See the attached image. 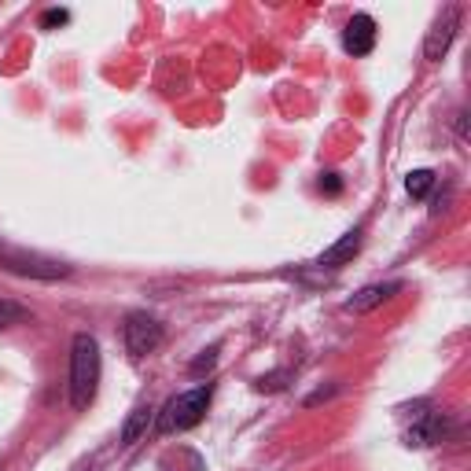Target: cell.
<instances>
[{
	"mask_svg": "<svg viewBox=\"0 0 471 471\" xmlns=\"http://www.w3.org/2000/svg\"><path fill=\"white\" fill-rule=\"evenodd\" d=\"M99 368H104V361H99V343L96 335L89 331H78L74 343H71V406L78 413H85L92 406L96 398V387H99Z\"/></svg>",
	"mask_w": 471,
	"mask_h": 471,
	"instance_id": "obj_1",
	"label": "cell"
},
{
	"mask_svg": "<svg viewBox=\"0 0 471 471\" xmlns=\"http://www.w3.org/2000/svg\"><path fill=\"white\" fill-rule=\"evenodd\" d=\"M210 398H214V383H199L184 394H174L158 413V434H177V431L195 427L199 420H203Z\"/></svg>",
	"mask_w": 471,
	"mask_h": 471,
	"instance_id": "obj_2",
	"label": "cell"
},
{
	"mask_svg": "<svg viewBox=\"0 0 471 471\" xmlns=\"http://www.w3.org/2000/svg\"><path fill=\"white\" fill-rule=\"evenodd\" d=\"M122 339L133 357H148L162 347V324L151 313H129L122 324Z\"/></svg>",
	"mask_w": 471,
	"mask_h": 471,
	"instance_id": "obj_3",
	"label": "cell"
},
{
	"mask_svg": "<svg viewBox=\"0 0 471 471\" xmlns=\"http://www.w3.org/2000/svg\"><path fill=\"white\" fill-rule=\"evenodd\" d=\"M457 30H460V8L450 4V8H442V15L434 19V26H431V33H427V41H424V59H427V63H439V59L450 52V45H453V38H457Z\"/></svg>",
	"mask_w": 471,
	"mask_h": 471,
	"instance_id": "obj_4",
	"label": "cell"
},
{
	"mask_svg": "<svg viewBox=\"0 0 471 471\" xmlns=\"http://www.w3.org/2000/svg\"><path fill=\"white\" fill-rule=\"evenodd\" d=\"M343 48L350 56H368L376 48V19L373 15H354L343 30Z\"/></svg>",
	"mask_w": 471,
	"mask_h": 471,
	"instance_id": "obj_5",
	"label": "cell"
},
{
	"mask_svg": "<svg viewBox=\"0 0 471 471\" xmlns=\"http://www.w3.org/2000/svg\"><path fill=\"white\" fill-rule=\"evenodd\" d=\"M401 291V280H387V284H364L354 298H347V313H373L376 306H383L387 298H394Z\"/></svg>",
	"mask_w": 471,
	"mask_h": 471,
	"instance_id": "obj_6",
	"label": "cell"
},
{
	"mask_svg": "<svg viewBox=\"0 0 471 471\" xmlns=\"http://www.w3.org/2000/svg\"><path fill=\"white\" fill-rule=\"evenodd\" d=\"M361 244H364V232H361V228H350L347 236H339V240H335V244L317 258V265H321V269H339V265H347V261L361 251Z\"/></svg>",
	"mask_w": 471,
	"mask_h": 471,
	"instance_id": "obj_7",
	"label": "cell"
},
{
	"mask_svg": "<svg viewBox=\"0 0 471 471\" xmlns=\"http://www.w3.org/2000/svg\"><path fill=\"white\" fill-rule=\"evenodd\" d=\"M8 269L19 277H38V280H63L71 277L66 265H56V261H38V258H8Z\"/></svg>",
	"mask_w": 471,
	"mask_h": 471,
	"instance_id": "obj_8",
	"label": "cell"
},
{
	"mask_svg": "<svg viewBox=\"0 0 471 471\" xmlns=\"http://www.w3.org/2000/svg\"><path fill=\"white\" fill-rule=\"evenodd\" d=\"M151 420H155V409L151 406H137L129 413V420L122 424V434H118V442L122 446H137L144 434H148V427H151Z\"/></svg>",
	"mask_w": 471,
	"mask_h": 471,
	"instance_id": "obj_9",
	"label": "cell"
},
{
	"mask_svg": "<svg viewBox=\"0 0 471 471\" xmlns=\"http://www.w3.org/2000/svg\"><path fill=\"white\" fill-rule=\"evenodd\" d=\"M431 188H434V174H431V170H413V174L406 177V192H409L413 199H424Z\"/></svg>",
	"mask_w": 471,
	"mask_h": 471,
	"instance_id": "obj_10",
	"label": "cell"
},
{
	"mask_svg": "<svg viewBox=\"0 0 471 471\" xmlns=\"http://www.w3.org/2000/svg\"><path fill=\"white\" fill-rule=\"evenodd\" d=\"M19 321H26V310L19 306V302H12V298H0V331L19 324Z\"/></svg>",
	"mask_w": 471,
	"mask_h": 471,
	"instance_id": "obj_11",
	"label": "cell"
},
{
	"mask_svg": "<svg viewBox=\"0 0 471 471\" xmlns=\"http://www.w3.org/2000/svg\"><path fill=\"white\" fill-rule=\"evenodd\" d=\"M66 22H71V12L66 8H52V12L41 15V30H56V26H66Z\"/></svg>",
	"mask_w": 471,
	"mask_h": 471,
	"instance_id": "obj_12",
	"label": "cell"
},
{
	"mask_svg": "<svg viewBox=\"0 0 471 471\" xmlns=\"http://www.w3.org/2000/svg\"><path fill=\"white\" fill-rule=\"evenodd\" d=\"M287 380H291V373H269V376L258 380V390H284Z\"/></svg>",
	"mask_w": 471,
	"mask_h": 471,
	"instance_id": "obj_13",
	"label": "cell"
},
{
	"mask_svg": "<svg viewBox=\"0 0 471 471\" xmlns=\"http://www.w3.org/2000/svg\"><path fill=\"white\" fill-rule=\"evenodd\" d=\"M218 364V347H210V350H203L195 361H192V373H203V368H214Z\"/></svg>",
	"mask_w": 471,
	"mask_h": 471,
	"instance_id": "obj_14",
	"label": "cell"
},
{
	"mask_svg": "<svg viewBox=\"0 0 471 471\" xmlns=\"http://www.w3.org/2000/svg\"><path fill=\"white\" fill-rule=\"evenodd\" d=\"M321 192H328V195H339V192H343V181H339V174H321Z\"/></svg>",
	"mask_w": 471,
	"mask_h": 471,
	"instance_id": "obj_15",
	"label": "cell"
},
{
	"mask_svg": "<svg viewBox=\"0 0 471 471\" xmlns=\"http://www.w3.org/2000/svg\"><path fill=\"white\" fill-rule=\"evenodd\" d=\"M457 137H460V141H467V115H464V111L457 115Z\"/></svg>",
	"mask_w": 471,
	"mask_h": 471,
	"instance_id": "obj_16",
	"label": "cell"
},
{
	"mask_svg": "<svg viewBox=\"0 0 471 471\" xmlns=\"http://www.w3.org/2000/svg\"><path fill=\"white\" fill-rule=\"evenodd\" d=\"M335 394V387H328V390H317L313 398H306V406H317V401H324V398H331Z\"/></svg>",
	"mask_w": 471,
	"mask_h": 471,
	"instance_id": "obj_17",
	"label": "cell"
}]
</instances>
